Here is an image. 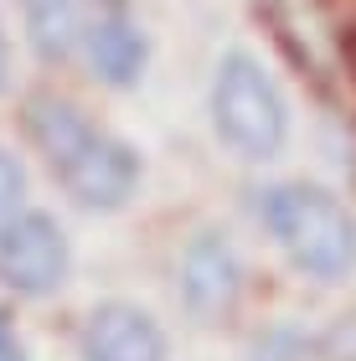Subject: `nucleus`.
Instances as JSON below:
<instances>
[{"instance_id": "obj_7", "label": "nucleus", "mask_w": 356, "mask_h": 361, "mask_svg": "<svg viewBox=\"0 0 356 361\" xmlns=\"http://www.w3.org/2000/svg\"><path fill=\"white\" fill-rule=\"evenodd\" d=\"M83 52H88V68L109 88H129V83H140L150 47H145V31L129 21V11H99L93 26H88Z\"/></svg>"}, {"instance_id": "obj_8", "label": "nucleus", "mask_w": 356, "mask_h": 361, "mask_svg": "<svg viewBox=\"0 0 356 361\" xmlns=\"http://www.w3.org/2000/svg\"><path fill=\"white\" fill-rule=\"evenodd\" d=\"M21 21L26 42L42 62H68L73 52H83L88 42V0H21Z\"/></svg>"}, {"instance_id": "obj_11", "label": "nucleus", "mask_w": 356, "mask_h": 361, "mask_svg": "<svg viewBox=\"0 0 356 361\" xmlns=\"http://www.w3.org/2000/svg\"><path fill=\"white\" fill-rule=\"evenodd\" d=\"M0 361H26V351H21V341L11 336V325H6V315H0Z\"/></svg>"}, {"instance_id": "obj_5", "label": "nucleus", "mask_w": 356, "mask_h": 361, "mask_svg": "<svg viewBox=\"0 0 356 361\" xmlns=\"http://www.w3.org/2000/svg\"><path fill=\"white\" fill-rule=\"evenodd\" d=\"M243 294V264L228 238L202 233L181 258V300L197 320H222Z\"/></svg>"}, {"instance_id": "obj_4", "label": "nucleus", "mask_w": 356, "mask_h": 361, "mask_svg": "<svg viewBox=\"0 0 356 361\" xmlns=\"http://www.w3.org/2000/svg\"><path fill=\"white\" fill-rule=\"evenodd\" d=\"M68 233L47 212H21L0 227V279L16 294H52L68 279Z\"/></svg>"}, {"instance_id": "obj_2", "label": "nucleus", "mask_w": 356, "mask_h": 361, "mask_svg": "<svg viewBox=\"0 0 356 361\" xmlns=\"http://www.w3.org/2000/svg\"><path fill=\"white\" fill-rule=\"evenodd\" d=\"M258 217L289 264L315 279H341L356 264V222L351 212L320 186H274L258 202Z\"/></svg>"}, {"instance_id": "obj_9", "label": "nucleus", "mask_w": 356, "mask_h": 361, "mask_svg": "<svg viewBox=\"0 0 356 361\" xmlns=\"http://www.w3.org/2000/svg\"><path fill=\"white\" fill-rule=\"evenodd\" d=\"M21 191H26V176L21 166L0 150V227H6L11 217H21Z\"/></svg>"}, {"instance_id": "obj_3", "label": "nucleus", "mask_w": 356, "mask_h": 361, "mask_svg": "<svg viewBox=\"0 0 356 361\" xmlns=\"http://www.w3.org/2000/svg\"><path fill=\"white\" fill-rule=\"evenodd\" d=\"M212 124L222 145H233L243 160H269L279 155L289 135V109L274 78L258 68L248 52H228L212 78Z\"/></svg>"}, {"instance_id": "obj_6", "label": "nucleus", "mask_w": 356, "mask_h": 361, "mask_svg": "<svg viewBox=\"0 0 356 361\" xmlns=\"http://www.w3.org/2000/svg\"><path fill=\"white\" fill-rule=\"evenodd\" d=\"M83 361H166V336L140 305H99L83 325Z\"/></svg>"}, {"instance_id": "obj_10", "label": "nucleus", "mask_w": 356, "mask_h": 361, "mask_svg": "<svg viewBox=\"0 0 356 361\" xmlns=\"http://www.w3.org/2000/svg\"><path fill=\"white\" fill-rule=\"evenodd\" d=\"M320 351H326L331 361H356V315H341L326 331V341H320Z\"/></svg>"}, {"instance_id": "obj_12", "label": "nucleus", "mask_w": 356, "mask_h": 361, "mask_svg": "<svg viewBox=\"0 0 356 361\" xmlns=\"http://www.w3.org/2000/svg\"><path fill=\"white\" fill-rule=\"evenodd\" d=\"M6 73H11V47H6V31H0V88H6Z\"/></svg>"}, {"instance_id": "obj_13", "label": "nucleus", "mask_w": 356, "mask_h": 361, "mask_svg": "<svg viewBox=\"0 0 356 361\" xmlns=\"http://www.w3.org/2000/svg\"><path fill=\"white\" fill-rule=\"evenodd\" d=\"M104 11H124V0H104Z\"/></svg>"}, {"instance_id": "obj_1", "label": "nucleus", "mask_w": 356, "mask_h": 361, "mask_svg": "<svg viewBox=\"0 0 356 361\" xmlns=\"http://www.w3.org/2000/svg\"><path fill=\"white\" fill-rule=\"evenodd\" d=\"M26 135L31 145L47 155L52 176L68 186V196L78 207H99L114 212L124 207L140 186V155L124 140H114L109 129L88 124L68 98L57 93H37L26 98Z\"/></svg>"}]
</instances>
